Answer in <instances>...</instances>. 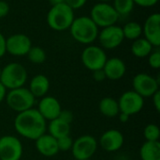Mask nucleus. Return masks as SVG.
<instances>
[{
	"instance_id": "f257e3e1",
	"label": "nucleus",
	"mask_w": 160,
	"mask_h": 160,
	"mask_svg": "<svg viewBox=\"0 0 160 160\" xmlns=\"http://www.w3.org/2000/svg\"><path fill=\"white\" fill-rule=\"evenodd\" d=\"M14 128L20 136L31 141H36L45 134L47 122L38 109L32 108L17 114L14 119Z\"/></svg>"
},
{
	"instance_id": "f03ea898",
	"label": "nucleus",
	"mask_w": 160,
	"mask_h": 160,
	"mask_svg": "<svg viewBox=\"0 0 160 160\" xmlns=\"http://www.w3.org/2000/svg\"><path fill=\"white\" fill-rule=\"evenodd\" d=\"M69 29L72 38L82 44H90L98 36V27L88 16L75 18Z\"/></svg>"
},
{
	"instance_id": "7ed1b4c3",
	"label": "nucleus",
	"mask_w": 160,
	"mask_h": 160,
	"mask_svg": "<svg viewBox=\"0 0 160 160\" xmlns=\"http://www.w3.org/2000/svg\"><path fill=\"white\" fill-rule=\"evenodd\" d=\"M74 11L66 3L52 6L47 14L48 25L55 31L68 29L74 21Z\"/></svg>"
},
{
	"instance_id": "20e7f679",
	"label": "nucleus",
	"mask_w": 160,
	"mask_h": 160,
	"mask_svg": "<svg viewBox=\"0 0 160 160\" xmlns=\"http://www.w3.org/2000/svg\"><path fill=\"white\" fill-rule=\"evenodd\" d=\"M27 80L25 68L17 62H11L2 68L0 82L8 90H14L23 87Z\"/></svg>"
},
{
	"instance_id": "39448f33",
	"label": "nucleus",
	"mask_w": 160,
	"mask_h": 160,
	"mask_svg": "<svg viewBox=\"0 0 160 160\" xmlns=\"http://www.w3.org/2000/svg\"><path fill=\"white\" fill-rule=\"evenodd\" d=\"M35 99L30 91L23 87L10 90L7 92L5 98L8 108L18 113L32 108L35 104Z\"/></svg>"
},
{
	"instance_id": "423d86ee",
	"label": "nucleus",
	"mask_w": 160,
	"mask_h": 160,
	"mask_svg": "<svg viewBox=\"0 0 160 160\" xmlns=\"http://www.w3.org/2000/svg\"><path fill=\"white\" fill-rule=\"evenodd\" d=\"M90 18L97 25L98 27H108L114 25L119 19V15L112 7L108 3L96 4L90 12Z\"/></svg>"
},
{
	"instance_id": "0eeeda50",
	"label": "nucleus",
	"mask_w": 160,
	"mask_h": 160,
	"mask_svg": "<svg viewBox=\"0 0 160 160\" xmlns=\"http://www.w3.org/2000/svg\"><path fill=\"white\" fill-rule=\"evenodd\" d=\"M98 149V141L91 135H82L73 141L71 153L76 160L91 159Z\"/></svg>"
},
{
	"instance_id": "6e6552de",
	"label": "nucleus",
	"mask_w": 160,
	"mask_h": 160,
	"mask_svg": "<svg viewBox=\"0 0 160 160\" xmlns=\"http://www.w3.org/2000/svg\"><path fill=\"white\" fill-rule=\"evenodd\" d=\"M81 58L84 67L92 72L103 69L108 59L103 48L97 45H89L85 47L82 53Z\"/></svg>"
},
{
	"instance_id": "1a4fd4ad",
	"label": "nucleus",
	"mask_w": 160,
	"mask_h": 160,
	"mask_svg": "<svg viewBox=\"0 0 160 160\" xmlns=\"http://www.w3.org/2000/svg\"><path fill=\"white\" fill-rule=\"evenodd\" d=\"M132 86L133 91L144 99L145 97H152L159 91V80L150 74L141 73L133 77Z\"/></svg>"
},
{
	"instance_id": "9d476101",
	"label": "nucleus",
	"mask_w": 160,
	"mask_h": 160,
	"mask_svg": "<svg viewBox=\"0 0 160 160\" xmlns=\"http://www.w3.org/2000/svg\"><path fill=\"white\" fill-rule=\"evenodd\" d=\"M22 144L14 136L0 138V160H20L22 156Z\"/></svg>"
},
{
	"instance_id": "9b49d317",
	"label": "nucleus",
	"mask_w": 160,
	"mask_h": 160,
	"mask_svg": "<svg viewBox=\"0 0 160 160\" xmlns=\"http://www.w3.org/2000/svg\"><path fill=\"white\" fill-rule=\"evenodd\" d=\"M118 106L120 112L132 116L142 109L144 106V99L134 91H128L120 96Z\"/></svg>"
},
{
	"instance_id": "f8f14e48",
	"label": "nucleus",
	"mask_w": 160,
	"mask_h": 160,
	"mask_svg": "<svg viewBox=\"0 0 160 160\" xmlns=\"http://www.w3.org/2000/svg\"><path fill=\"white\" fill-rule=\"evenodd\" d=\"M32 47V41L25 34L18 33L6 39V51L15 57H22L27 55Z\"/></svg>"
},
{
	"instance_id": "ddd939ff",
	"label": "nucleus",
	"mask_w": 160,
	"mask_h": 160,
	"mask_svg": "<svg viewBox=\"0 0 160 160\" xmlns=\"http://www.w3.org/2000/svg\"><path fill=\"white\" fill-rule=\"evenodd\" d=\"M98 37L101 46L105 49H114L125 40L122 27L115 25L102 28Z\"/></svg>"
},
{
	"instance_id": "4468645a",
	"label": "nucleus",
	"mask_w": 160,
	"mask_h": 160,
	"mask_svg": "<svg viewBox=\"0 0 160 160\" xmlns=\"http://www.w3.org/2000/svg\"><path fill=\"white\" fill-rule=\"evenodd\" d=\"M142 33L153 47L160 46V14L153 13L147 17L142 26Z\"/></svg>"
},
{
	"instance_id": "2eb2a0df",
	"label": "nucleus",
	"mask_w": 160,
	"mask_h": 160,
	"mask_svg": "<svg viewBox=\"0 0 160 160\" xmlns=\"http://www.w3.org/2000/svg\"><path fill=\"white\" fill-rule=\"evenodd\" d=\"M124 141L125 139L122 132L117 129H109L101 135L99 139V144L106 152L112 153L122 148Z\"/></svg>"
},
{
	"instance_id": "dca6fc26",
	"label": "nucleus",
	"mask_w": 160,
	"mask_h": 160,
	"mask_svg": "<svg viewBox=\"0 0 160 160\" xmlns=\"http://www.w3.org/2000/svg\"><path fill=\"white\" fill-rule=\"evenodd\" d=\"M38 111L45 121H52L58 118L62 108L59 101L53 96H44L38 103Z\"/></svg>"
},
{
	"instance_id": "f3484780",
	"label": "nucleus",
	"mask_w": 160,
	"mask_h": 160,
	"mask_svg": "<svg viewBox=\"0 0 160 160\" xmlns=\"http://www.w3.org/2000/svg\"><path fill=\"white\" fill-rule=\"evenodd\" d=\"M103 71L106 74V78L110 80H119L126 74L127 66L123 59L119 58H111L107 59Z\"/></svg>"
},
{
	"instance_id": "a211bd4d",
	"label": "nucleus",
	"mask_w": 160,
	"mask_h": 160,
	"mask_svg": "<svg viewBox=\"0 0 160 160\" xmlns=\"http://www.w3.org/2000/svg\"><path fill=\"white\" fill-rule=\"evenodd\" d=\"M36 149L40 155L47 157H53L59 152L57 140L46 133L36 140Z\"/></svg>"
},
{
	"instance_id": "6ab92c4d",
	"label": "nucleus",
	"mask_w": 160,
	"mask_h": 160,
	"mask_svg": "<svg viewBox=\"0 0 160 160\" xmlns=\"http://www.w3.org/2000/svg\"><path fill=\"white\" fill-rule=\"evenodd\" d=\"M50 89V81L44 74L35 75L29 85V91L35 98H42Z\"/></svg>"
},
{
	"instance_id": "aec40b11",
	"label": "nucleus",
	"mask_w": 160,
	"mask_h": 160,
	"mask_svg": "<svg viewBox=\"0 0 160 160\" xmlns=\"http://www.w3.org/2000/svg\"><path fill=\"white\" fill-rule=\"evenodd\" d=\"M49 135L53 137L55 140L69 136L70 134V124L65 123L64 121L56 118L52 121H50L48 125Z\"/></svg>"
},
{
	"instance_id": "412c9836",
	"label": "nucleus",
	"mask_w": 160,
	"mask_h": 160,
	"mask_svg": "<svg viewBox=\"0 0 160 160\" xmlns=\"http://www.w3.org/2000/svg\"><path fill=\"white\" fill-rule=\"evenodd\" d=\"M142 160H160L159 141H145L140 150Z\"/></svg>"
},
{
	"instance_id": "4be33fe9",
	"label": "nucleus",
	"mask_w": 160,
	"mask_h": 160,
	"mask_svg": "<svg viewBox=\"0 0 160 160\" xmlns=\"http://www.w3.org/2000/svg\"><path fill=\"white\" fill-rule=\"evenodd\" d=\"M98 108L101 114L108 118L116 117L120 113L118 101H116L112 97H104L103 99H101Z\"/></svg>"
},
{
	"instance_id": "5701e85b",
	"label": "nucleus",
	"mask_w": 160,
	"mask_h": 160,
	"mask_svg": "<svg viewBox=\"0 0 160 160\" xmlns=\"http://www.w3.org/2000/svg\"><path fill=\"white\" fill-rule=\"evenodd\" d=\"M153 51V45L144 38H139L135 40L131 45L132 54L140 58L148 57Z\"/></svg>"
},
{
	"instance_id": "b1692460",
	"label": "nucleus",
	"mask_w": 160,
	"mask_h": 160,
	"mask_svg": "<svg viewBox=\"0 0 160 160\" xmlns=\"http://www.w3.org/2000/svg\"><path fill=\"white\" fill-rule=\"evenodd\" d=\"M124 38L135 41L142 34V26L137 22H128L122 27Z\"/></svg>"
},
{
	"instance_id": "393cba45",
	"label": "nucleus",
	"mask_w": 160,
	"mask_h": 160,
	"mask_svg": "<svg viewBox=\"0 0 160 160\" xmlns=\"http://www.w3.org/2000/svg\"><path fill=\"white\" fill-rule=\"evenodd\" d=\"M134 1L133 0H113L112 7L116 10L119 16L129 14L134 8Z\"/></svg>"
},
{
	"instance_id": "a878e982",
	"label": "nucleus",
	"mask_w": 160,
	"mask_h": 160,
	"mask_svg": "<svg viewBox=\"0 0 160 160\" xmlns=\"http://www.w3.org/2000/svg\"><path fill=\"white\" fill-rule=\"evenodd\" d=\"M28 59L35 64H41L46 60L45 51L38 46H32L27 53Z\"/></svg>"
},
{
	"instance_id": "bb28decb",
	"label": "nucleus",
	"mask_w": 160,
	"mask_h": 160,
	"mask_svg": "<svg viewBox=\"0 0 160 160\" xmlns=\"http://www.w3.org/2000/svg\"><path fill=\"white\" fill-rule=\"evenodd\" d=\"M143 136L146 141H159V127L155 124H150L146 125L143 130Z\"/></svg>"
},
{
	"instance_id": "cd10ccee",
	"label": "nucleus",
	"mask_w": 160,
	"mask_h": 160,
	"mask_svg": "<svg viewBox=\"0 0 160 160\" xmlns=\"http://www.w3.org/2000/svg\"><path fill=\"white\" fill-rule=\"evenodd\" d=\"M72 144H73V141L70 138V136H67V137L57 140L58 150L62 151V152H68V151L71 150Z\"/></svg>"
},
{
	"instance_id": "c85d7f7f",
	"label": "nucleus",
	"mask_w": 160,
	"mask_h": 160,
	"mask_svg": "<svg viewBox=\"0 0 160 160\" xmlns=\"http://www.w3.org/2000/svg\"><path fill=\"white\" fill-rule=\"evenodd\" d=\"M148 63L149 66L153 69H159L160 68V51L155 50L148 56Z\"/></svg>"
},
{
	"instance_id": "c756f323",
	"label": "nucleus",
	"mask_w": 160,
	"mask_h": 160,
	"mask_svg": "<svg viewBox=\"0 0 160 160\" xmlns=\"http://www.w3.org/2000/svg\"><path fill=\"white\" fill-rule=\"evenodd\" d=\"M58 118H59L60 120L64 121L65 123L70 124L72 123V121H73V114H72V112L69 111V110H67V109L63 110V109H62L61 112H60V114H59V116H58Z\"/></svg>"
},
{
	"instance_id": "7c9ffc66",
	"label": "nucleus",
	"mask_w": 160,
	"mask_h": 160,
	"mask_svg": "<svg viewBox=\"0 0 160 160\" xmlns=\"http://www.w3.org/2000/svg\"><path fill=\"white\" fill-rule=\"evenodd\" d=\"M86 1L87 0H65V3L74 10L82 8L85 5Z\"/></svg>"
},
{
	"instance_id": "2f4dec72",
	"label": "nucleus",
	"mask_w": 160,
	"mask_h": 160,
	"mask_svg": "<svg viewBox=\"0 0 160 160\" xmlns=\"http://www.w3.org/2000/svg\"><path fill=\"white\" fill-rule=\"evenodd\" d=\"M133 1H134V4H137L138 6L142 7V8L154 7L158 2V0H133Z\"/></svg>"
},
{
	"instance_id": "473e14b6",
	"label": "nucleus",
	"mask_w": 160,
	"mask_h": 160,
	"mask_svg": "<svg viewBox=\"0 0 160 160\" xmlns=\"http://www.w3.org/2000/svg\"><path fill=\"white\" fill-rule=\"evenodd\" d=\"M9 12V5L5 0H0V18L7 16Z\"/></svg>"
},
{
	"instance_id": "72a5a7b5",
	"label": "nucleus",
	"mask_w": 160,
	"mask_h": 160,
	"mask_svg": "<svg viewBox=\"0 0 160 160\" xmlns=\"http://www.w3.org/2000/svg\"><path fill=\"white\" fill-rule=\"evenodd\" d=\"M93 77H94V79L96 81L101 82L104 79H106V74H105L103 69H99V70H97V71L93 72Z\"/></svg>"
},
{
	"instance_id": "f704fd0d",
	"label": "nucleus",
	"mask_w": 160,
	"mask_h": 160,
	"mask_svg": "<svg viewBox=\"0 0 160 160\" xmlns=\"http://www.w3.org/2000/svg\"><path fill=\"white\" fill-rule=\"evenodd\" d=\"M152 98H153V105H154V107H155V108H156V110L158 111V112H159L160 111V91H158L153 96H152Z\"/></svg>"
},
{
	"instance_id": "c9c22d12",
	"label": "nucleus",
	"mask_w": 160,
	"mask_h": 160,
	"mask_svg": "<svg viewBox=\"0 0 160 160\" xmlns=\"http://www.w3.org/2000/svg\"><path fill=\"white\" fill-rule=\"evenodd\" d=\"M6 53V38L0 32V58H2Z\"/></svg>"
},
{
	"instance_id": "e433bc0d",
	"label": "nucleus",
	"mask_w": 160,
	"mask_h": 160,
	"mask_svg": "<svg viewBox=\"0 0 160 160\" xmlns=\"http://www.w3.org/2000/svg\"><path fill=\"white\" fill-rule=\"evenodd\" d=\"M6 95H7V89L0 82V103L6 98Z\"/></svg>"
},
{
	"instance_id": "4c0bfd02",
	"label": "nucleus",
	"mask_w": 160,
	"mask_h": 160,
	"mask_svg": "<svg viewBox=\"0 0 160 160\" xmlns=\"http://www.w3.org/2000/svg\"><path fill=\"white\" fill-rule=\"evenodd\" d=\"M118 118H119V121H120L121 123L125 124V123L128 122V120H129L130 116H128V115H127V114H125V113L120 112V113L118 114Z\"/></svg>"
},
{
	"instance_id": "58836bf2",
	"label": "nucleus",
	"mask_w": 160,
	"mask_h": 160,
	"mask_svg": "<svg viewBox=\"0 0 160 160\" xmlns=\"http://www.w3.org/2000/svg\"><path fill=\"white\" fill-rule=\"evenodd\" d=\"M49 2L52 4V6H54V5H58V4L65 3V0H49Z\"/></svg>"
},
{
	"instance_id": "ea45409f",
	"label": "nucleus",
	"mask_w": 160,
	"mask_h": 160,
	"mask_svg": "<svg viewBox=\"0 0 160 160\" xmlns=\"http://www.w3.org/2000/svg\"><path fill=\"white\" fill-rule=\"evenodd\" d=\"M100 3H107L108 1H110V0H98Z\"/></svg>"
},
{
	"instance_id": "a19ab883",
	"label": "nucleus",
	"mask_w": 160,
	"mask_h": 160,
	"mask_svg": "<svg viewBox=\"0 0 160 160\" xmlns=\"http://www.w3.org/2000/svg\"><path fill=\"white\" fill-rule=\"evenodd\" d=\"M1 71H2V68L0 67V75H1Z\"/></svg>"
},
{
	"instance_id": "79ce46f5",
	"label": "nucleus",
	"mask_w": 160,
	"mask_h": 160,
	"mask_svg": "<svg viewBox=\"0 0 160 160\" xmlns=\"http://www.w3.org/2000/svg\"><path fill=\"white\" fill-rule=\"evenodd\" d=\"M86 160H91V159H86Z\"/></svg>"
}]
</instances>
